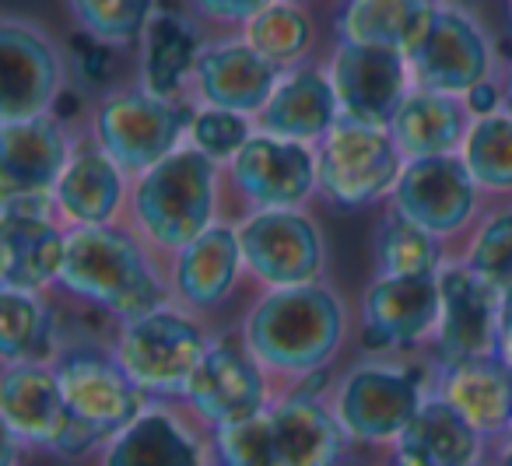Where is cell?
Masks as SVG:
<instances>
[{
	"mask_svg": "<svg viewBox=\"0 0 512 466\" xmlns=\"http://www.w3.org/2000/svg\"><path fill=\"white\" fill-rule=\"evenodd\" d=\"M509 435H512V424H509Z\"/></svg>",
	"mask_w": 512,
	"mask_h": 466,
	"instance_id": "45",
	"label": "cell"
},
{
	"mask_svg": "<svg viewBox=\"0 0 512 466\" xmlns=\"http://www.w3.org/2000/svg\"><path fill=\"white\" fill-rule=\"evenodd\" d=\"M467 267L491 288H512V207L488 221L477 232L474 246L467 253Z\"/></svg>",
	"mask_w": 512,
	"mask_h": 466,
	"instance_id": "38",
	"label": "cell"
},
{
	"mask_svg": "<svg viewBox=\"0 0 512 466\" xmlns=\"http://www.w3.org/2000/svg\"><path fill=\"white\" fill-rule=\"evenodd\" d=\"M439 326V274L379 277L362 298V344L369 351L418 344Z\"/></svg>",
	"mask_w": 512,
	"mask_h": 466,
	"instance_id": "18",
	"label": "cell"
},
{
	"mask_svg": "<svg viewBox=\"0 0 512 466\" xmlns=\"http://www.w3.org/2000/svg\"><path fill=\"white\" fill-rule=\"evenodd\" d=\"M246 347L281 372H320L344 340V305L320 284L274 288L246 316Z\"/></svg>",
	"mask_w": 512,
	"mask_h": 466,
	"instance_id": "1",
	"label": "cell"
},
{
	"mask_svg": "<svg viewBox=\"0 0 512 466\" xmlns=\"http://www.w3.org/2000/svg\"><path fill=\"white\" fill-rule=\"evenodd\" d=\"M509 466H512V459H509Z\"/></svg>",
	"mask_w": 512,
	"mask_h": 466,
	"instance_id": "46",
	"label": "cell"
},
{
	"mask_svg": "<svg viewBox=\"0 0 512 466\" xmlns=\"http://www.w3.org/2000/svg\"><path fill=\"white\" fill-rule=\"evenodd\" d=\"M481 431L442 396L421 403L414 421L397 438V466H474Z\"/></svg>",
	"mask_w": 512,
	"mask_h": 466,
	"instance_id": "26",
	"label": "cell"
},
{
	"mask_svg": "<svg viewBox=\"0 0 512 466\" xmlns=\"http://www.w3.org/2000/svg\"><path fill=\"white\" fill-rule=\"evenodd\" d=\"M183 396L200 417L218 428L264 410V375L249 347H239L232 340H211Z\"/></svg>",
	"mask_w": 512,
	"mask_h": 466,
	"instance_id": "19",
	"label": "cell"
},
{
	"mask_svg": "<svg viewBox=\"0 0 512 466\" xmlns=\"http://www.w3.org/2000/svg\"><path fill=\"white\" fill-rule=\"evenodd\" d=\"M57 379L64 389L67 410L78 428L95 438L120 435L141 417L144 389L123 372L120 361L95 351H71L57 361Z\"/></svg>",
	"mask_w": 512,
	"mask_h": 466,
	"instance_id": "11",
	"label": "cell"
},
{
	"mask_svg": "<svg viewBox=\"0 0 512 466\" xmlns=\"http://www.w3.org/2000/svg\"><path fill=\"white\" fill-rule=\"evenodd\" d=\"M190 120V109L162 95H151L148 88L116 92L95 113V144L123 172L144 176L172 151H179L183 134H190Z\"/></svg>",
	"mask_w": 512,
	"mask_h": 466,
	"instance_id": "5",
	"label": "cell"
},
{
	"mask_svg": "<svg viewBox=\"0 0 512 466\" xmlns=\"http://www.w3.org/2000/svg\"><path fill=\"white\" fill-rule=\"evenodd\" d=\"M509 22H512V0H509Z\"/></svg>",
	"mask_w": 512,
	"mask_h": 466,
	"instance_id": "44",
	"label": "cell"
},
{
	"mask_svg": "<svg viewBox=\"0 0 512 466\" xmlns=\"http://www.w3.org/2000/svg\"><path fill=\"white\" fill-rule=\"evenodd\" d=\"M71 165L67 137L53 116L0 123V197H53Z\"/></svg>",
	"mask_w": 512,
	"mask_h": 466,
	"instance_id": "20",
	"label": "cell"
},
{
	"mask_svg": "<svg viewBox=\"0 0 512 466\" xmlns=\"http://www.w3.org/2000/svg\"><path fill=\"white\" fill-rule=\"evenodd\" d=\"M232 179L242 197L260 211L299 207L320 186L316 155L309 151V144L271 134L249 137L246 148L232 158Z\"/></svg>",
	"mask_w": 512,
	"mask_h": 466,
	"instance_id": "15",
	"label": "cell"
},
{
	"mask_svg": "<svg viewBox=\"0 0 512 466\" xmlns=\"http://www.w3.org/2000/svg\"><path fill=\"white\" fill-rule=\"evenodd\" d=\"M502 291L474 274L470 267L439 270V354L446 365L495 354Z\"/></svg>",
	"mask_w": 512,
	"mask_h": 466,
	"instance_id": "16",
	"label": "cell"
},
{
	"mask_svg": "<svg viewBox=\"0 0 512 466\" xmlns=\"http://www.w3.org/2000/svg\"><path fill=\"white\" fill-rule=\"evenodd\" d=\"M60 99V57L50 36L22 18L0 22V123L46 116Z\"/></svg>",
	"mask_w": 512,
	"mask_h": 466,
	"instance_id": "12",
	"label": "cell"
},
{
	"mask_svg": "<svg viewBox=\"0 0 512 466\" xmlns=\"http://www.w3.org/2000/svg\"><path fill=\"white\" fill-rule=\"evenodd\" d=\"M407 158L400 155L390 127H372L358 120H337L316 151L320 190L337 207H365L397 190Z\"/></svg>",
	"mask_w": 512,
	"mask_h": 466,
	"instance_id": "4",
	"label": "cell"
},
{
	"mask_svg": "<svg viewBox=\"0 0 512 466\" xmlns=\"http://www.w3.org/2000/svg\"><path fill=\"white\" fill-rule=\"evenodd\" d=\"M141 46L144 88L151 95H162V99H172L183 88L186 74H193L200 50H204L197 29L179 11H155L151 25L144 29Z\"/></svg>",
	"mask_w": 512,
	"mask_h": 466,
	"instance_id": "30",
	"label": "cell"
},
{
	"mask_svg": "<svg viewBox=\"0 0 512 466\" xmlns=\"http://www.w3.org/2000/svg\"><path fill=\"white\" fill-rule=\"evenodd\" d=\"M337 120H341V106H337L330 74L316 71V67L281 74L274 95L260 109V130L264 134L299 144L323 141Z\"/></svg>",
	"mask_w": 512,
	"mask_h": 466,
	"instance_id": "22",
	"label": "cell"
},
{
	"mask_svg": "<svg viewBox=\"0 0 512 466\" xmlns=\"http://www.w3.org/2000/svg\"><path fill=\"white\" fill-rule=\"evenodd\" d=\"M295 4H299V0H295Z\"/></svg>",
	"mask_w": 512,
	"mask_h": 466,
	"instance_id": "47",
	"label": "cell"
},
{
	"mask_svg": "<svg viewBox=\"0 0 512 466\" xmlns=\"http://www.w3.org/2000/svg\"><path fill=\"white\" fill-rule=\"evenodd\" d=\"M134 218L155 246L183 249L214 225V158L179 148L137 179Z\"/></svg>",
	"mask_w": 512,
	"mask_h": 466,
	"instance_id": "3",
	"label": "cell"
},
{
	"mask_svg": "<svg viewBox=\"0 0 512 466\" xmlns=\"http://www.w3.org/2000/svg\"><path fill=\"white\" fill-rule=\"evenodd\" d=\"M242 260L271 288L316 284L323 270V235L313 218L292 211H256L239 225Z\"/></svg>",
	"mask_w": 512,
	"mask_h": 466,
	"instance_id": "10",
	"label": "cell"
},
{
	"mask_svg": "<svg viewBox=\"0 0 512 466\" xmlns=\"http://www.w3.org/2000/svg\"><path fill=\"white\" fill-rule=\"evenodd\" d=\"M407 64H411L414 88L470 95L491 78V43L467 11L439 0L425 39L414 46Z\"/></svg>",
	"mask_w": 512,
	"mask_h": 466,
	"instance_id": "9",
	"label": "cell"
},
{
	"mask_svg": "<svg viewBox=\"0 0 512 466\" xmlns=\"http://www.w3.org/2000/svg\"><path fill=\"white\" fill-rule=\"evenodd\" d=\"M467 106L474 109L477 116H491L502 109V95H498V88L491 85V81H484V85H477L474 92L467 95Z\"/></svg>",
	"mask_w": 512,
	"mask_h": 466,
	"instance_id": "41",
	"label": "cell"
},
{
	"mask_svg": "<svg viewBox=\"0 0 512 466\" xmlns=\"http://www.w3.org/2000/svg\"><path fill=\"white\" fill-rule=\"evenodd\" d=\"M439 0H341L334 32L341 43L386 46L411 57L425 39Z\"/></svg>",
	"mask_w": 512,
	"mask_h": 466,
	"instance_id": "23",
	"label": "cell"
},
{
	"mask_svg": "<svg viewBox=\"0 0 512 466\" xmlns=\"http://www.w3.org/2000/svg\"><path fill=\"white\" fill-rule=\"evenodd\" d=\"M481 186L474 183L463 155H442V158H414L404 165L397 179V211L418 221L432 235H453L474 214V200Z\"/></svg>",
	"mask_w": 512,
	"mask_h": 466,
	"instance_id": "14",
	"label": "cell"
},
{
	"mask_svg": "<svg viewBox=\"0 0 512 466\" xmlns=\"http://www.w3.org/2000/svg\"><path fill=\"white\" fill-rule=\"evenodd\" d=\"M242 39H246L260 57L271 60V64L288 67L309 50V43H313V22H309L306 11H302L295 0H274V4H267L253 22H246Z\"/></svg>",
	"mask_w": 512,
	"mask_h": 466,
	"instance_id": "33",
	"label": "cell"
},
{
	"mask_svg": "<svg viewBox=\"0 0 512 466\" xmlns=\"http://www.w3.org/2000/svg\"><path fill=\"white\" fill-rule=\"evenodd\" d=\"M439 396L460 410L477 431H502L512 424V368L498 354L446 365Z\"/></svg>",
	"mask_w": 512,
	"mask_h": 466,
	"instance_id": "25",
	"label": "cell"
},
{
	"mask_svg": "<svg viewBox=\"0 0 512 466\" xmlns=\"http://www.w3.org/2000/svg\"><path fill=\"white\" fill-rule=\"evenodd\" d=\"M53 197L74 225H109L123 204V169L102 148L81 151L64 169Z\"/></svg>",
	"mask_w": 512,
	"mask_h": 466,
	"instance_id": "29",
	"label": "cell"
},
{
	"mask_svg": "<svg viewBox=\"0 0 512 466\" xmlns=\"http://www.w3.org/2000/svg\"><path fill=\"white\" fill-rule=\"evenodd\" d=\"M74 22L99 46H130L144 39L158 0H67Z\"/></svg>",
	"mask_w": 512,
	"mask_h": 466,
	"instance_id": "35",
	"label": "cell"
},
{
	"mask_svg": "<svg viewBox=\"0 0 512 466\" xmlns=\"http://www.w3.org/2000/svg\"><path fill=\"white\" fill-rule=\"evenodd\" d=\"M502 312H505V316H512V288L502 291Z\"/></svg>",
	"mask_w": 512,
	"mask_h": 466,
	"instance_id": "42",
	"label": "cell"
},
{
	"mask_svg": "<svg viewBox=\"0 0 512 466\" xmlns=\"http://www.w3.org/2000/svg\"><path fill=\"white\" fill-rule=\"evenodd\" d=\"M278 466H337L344 424L313 396H292L267 410Z\"/></svg>",
	"mask_w": 512,
	"mask_h": 466,
	"instance_id": "24",
	"label": "cell"
},
{
	"mask_svg": "<svg viewBox=\"0 0 512 466\" xmlns=\"http://www.w3.org/2000/svg\"><path fill=\"white\" fill-rule=\"evenodd\" d=\"M204 351L207 340L200 326L165 305L123 323L116 340V361L144 393H186Z\"/></svg>",
	"mask_w": 512,
	"mask_h": 466,
	"instance_id": "6",
	"label": "cell"
},
{
	"mask_svg": "<svg viewBox=\"0 0 512 466\" xmlns=\"http://www.w3.org/2000/svg\"><path fill=\"white\" fill-rule=\"evenodd\" d=\"M249 137H253V130H249L242 113L207 106V109H200V113H193V120H190V144L197 151H204L207 158H214V162L235 158L246 148Z\"/></svg>",
	"mask_w": 512,
	"mask_h": 466,
	"instance_id": "39",
	"label": "cell"
},
{
	"mask_svg": "<svg viewBox=\"0 0 512 466\" xmlns=\"http://www.w3.org/2000/svg\"><path fill=\"white\" fill-rule=\"evenodd\" d=\"M214 449H218L221 466H278L267 410L242 417V421L218 424L214 428Z\"/></svg>",
	"mask_w": 512,
	"mask_h": 466,
	"instance_id": "37",
	"label": "cell"
},
{
	"mask_svg": "<svg viewBox=\"0 0 512 466\" xmlns=\"http://www.w3.org/2000/svg\"><path fill=\"white\" fill-rule=\"evenodd\" d=\"M330 85L337 92L344 120L390 127L411 95V64L404 53L386 46L341 43L330 53Z\"/></svg>",
	"mask_w": 512,
	"mask_h": 466,
	"instance_id": "8",
	"label": "cell"
},
{
	"mask_svg": "<svg viewBox=\"0 0 512 466\" xmlns=\"http://www.w3.org/2000/svg\"><path fill=\"white\" fill-rule=\"evenodd\" d=\"M505 102H509V113H512V67H509V78H505Z\"/></svg>",
	"mask_w": 512,
	"mask_h": 466,
	"instance_id": "43",
	"label": "cell"
},
{
	"mask_svg": "<svg viewBox=\"0 0 512 466\" xmlns=\"http://www.w3.org/2000/svg\"><path fill=\"white\" fill-rule=\"evenodd\" d=\"M60 284L85 302L120 316L123 323L141 319L162 305V284L130 235L109 225H78L67 232V256Z\"/></svg>",
	"mask_w": 512,
	"mask_h": 466,
	"instance_id": "2",
	"label": "cell"
},
{
	"mask_svg": "<svg viewBox=\"0 0 512 466\" xmlns=\"http://www.w3.org/2000/svg\"><path fill=\"white\" fill-rule=\"evenodd\" d=\"M102 466H200V449L176 417L151 410L116 435Z\"/></svg>",
	"mask_w": 512,
	"mask_h": 466,
	"instance_id": "31",
	"label": "cell"
},
{
	"mask_svg": "<svg viewBox=\"0 0 512 466\" xmlns=\"http://www.w3.org/2000/svg\"><path fill=\"white\" fill-rule=\"evenodd\" d=\"M200 99L214 109L228 113H256L267 106L281 81V67L253 50L246 39H228V43L204 46L193 67Z\"/></svg>",
	"mask_w": 512,
	"mask_h": 466,
	"instance_id": "21",
	"label": "cell"
},
{
	"mask_svg": "<svg viewBox=\"0 0 512 466\" xmlns=\"http://www.w3.org/2000/svg\"><path fill=\"white\" fill-rule=\"evenodd\" d=\"M463 162L481 190H512V113L477 116L463 141Z\"/></svg>",
	"mask_w": 512,
	"mask_h": 466,
	"instance_id": "34",
	"label": "cell"
},
{
	"mask_svg": "<svg viewBox=\"0 0 512 466\" xmlns=\"http://www.w3.org/2000/svg\"><path fill=\"white\" fill-rule=\"evenodd\" d=\"M50 340V316L36 291L4 288L0 291V354L8 365L15 361H36Z\"/></svg>",
	"mask_w": 512,
	"mask_h": 466,
	"instance_id": "36",
	"label": "cell"
},
{
	"mask_svg": "<svg viewBox=\"0 0 512 466\" xmlns=\"http://www.w3.org/2000/svg\"><path fill=\"white\" fill-rule=\"evenodd\" d=\"M0 414H4V431H11L18 442L43 445L67 459L99 445L92 431L71 421L57 368H46L39 361H15L8 368L0 382Z\"/></svg>",
	"mask_w": 512,
	"mask_h": 466,
	"instance_id": "7",
	"label": "cell"
},
{
	"mask_svg": "<svg viewBox=\"0 0 512 466\" xmlns=\"http://www.w3.org/2000/svg\"><path fill=\"white\" fill-rule=\"evenodd\" d=\"M467 109L456 95L411 88L400 113L393 116L390 134L407 162L414 158H442L453 155L467 141Z\"/></svg>",
	"mask_w": 512,
	"mask_h": 466,
	"instance_id": "28",
	"label": "cell"
},
{
	"mask_svg": "<svg viewBox=\"0 0 512 466\" xmlns=\"http://www.w3.org/2000/svg\"><path fill=\"white\" fill-rule=\"evenodd\" d=\"M246 267L239 246V228L211 225L204 235L179 249L176 260V291L193 309H214L235 288V277Z\"/></svg>",
	"mask_w": 512,
	"mask_h": 466,
	"instance_id": "27",
	"label": "cell"
},
{
	"mask_svg": "<svg viewBox=\"0 0 512 466\" xmlns=\"http://www.w3.org/2000/svg\"><path fill=\"white\" fill-rule=\"evenodd\" d=\"M418 379L393 365H362L344 379L337 414L348 435L365 442L400 438L421 410Z\"/></svg>",
	"mask_w": 512,
	"mask_h": 466,
	"instance_id": "17",
	"label": "cell"
},
{
	"mask_svg": "<svg viewBox=\"0 0 512 466\" xmlns=\"http://www.w3.org/2000/svg\"><path fill=\"white\" fill-rule=\"evenodd\" d=\"M267 4H274V0H190V8L197 11V15L211 18V22H221V25L253 22Z\"/></svg>",
	"mask_w": 512,
	"mask_h": 466,
	"instance_id": "40",
	"label": "cell"
},
{
	"mask_svg": "<svg viewBox=\"0 0 512 466\" xmlns=\"http://www.w3.org/2000/svg\"><path fill=\"white\" fill-rule=\"evenodd\" d=\"M50 204L57 197H15L0 211V284L18 291H39L60 281L67 256V235L53 225Z\"/></svg>",
	"mask_w": 512,
	"mask_h": 466,
	"instance_id": "13",
	"label": "cell"
},
{
	"mask_svg": "<svg viewBox=\"0 0 512 466\" xmlns=\"http://www.w3.org/2000/svg\"><path fill=\"white\" fill-rule=\"evenodd\" d=\"M439 235L421 228L397 207L376 228V263L383 277H435L442 270Z\"/></svg>",
	"mask_w": 512,
	"mask_h": 466,
	"instance_id": "32",
	"label": "cell"
}]
</instances>
